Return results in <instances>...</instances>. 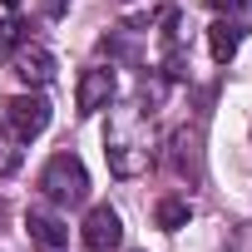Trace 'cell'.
Masks as SVG:
<instances>
[{
    "mask_svg": "<svg viewBox=\"0 0 252 252\" xmlns=\"http://www.w3.org/2000/svg\"><path fill=\"white\" fill-rule=\"evenodd\" d=\"M45 10L50 15H64V0H45Z\"/></svg>",
    "mask_w": 252,
    "mask_h": 252,
    "instance_id": "13",
    "label": "cell"
},
{
    "mask_svg": "<svg viewBox=\"0 0 252 252\" xmlns=\"http://www.w3.org/2000/svg\"><path fill=\"white\" fill-rule=\"evenodd\" d=\"M109 99H114V69H104V64L84 69V74H79V94H74L79 114H94V109H104Z\"/></svg>",
    "mask_w": 252,
    "mask_h": 252,
    "instance_id": "6",
    "label": "cell"
},
{
    "mask_svg": "<svg viewBox=\"0 0 252 252\" xmlns=\"http://www.w3.org/2000/svg\"><path fill=\"white\" fill-rule=\"evenodd\" d=\"M40 193H45L50 203H60V208L84 203V193H89V173H84V163H79L74 154H55V158L45 163V173H40Z\"/></svg>",
    "mask_w": 252,
    "mask_h": 252,
    "instance_id": "2",
    "label": "cell"
},
{
    "mask_svg": "<svg viewBox=\"0 0 252 252\" xmlns=\"http://www.w3.org/2000/svg\"><path fill=\"white\" fill-rule=\"evenodd\" d=\"M242 25L237 20H218V25H208V50H213V60L218 64H227L232 55H237V45H242Z\"/></svg>",
    "mask_w": 252,
    "mask_h": 252,
    "instance_id": "8",
    "label": "cell"
},
{
    "mask_svg": "<svg viewBox=\"0 0 252 252\" xmlns=\"http://www.w3.org/2000/svg\"><path fill=\"white\" fill-rule=\"evenodd\" d=\"M0 129H10L20 144L40 139V134L50 129V99H40V94H15V99H5V109H0Z\"/></svg>",
    "mask_w": 252,
    "mask_h": 252,
    "instance_id": "3",
    "label": "cell"
},
{
    "mask_svg": "<svg viewBox=\"0 0 252 252\" xmlns=\"http://www.w3.org/2000/svg\"><path fill=\"white\" fill-rule=\"evenodd\" d=\"M104 144H109V149H104V154H109V168H114L119 178H134V173L149 168V124H144L139 109L119 114Z\"/></svg>",
    "mask_w": 252,
    "mask_h": 252,
    "instance_id": "1",
    "label": "cell"
},
{
    "mask_svg": "<svg viewBox=\"0 0 252 252\" xmlns=\"http://www.w3.org/2000/svg\"><path fill=\"white\" fill-rule=\"evenodd\" d=\"M0 5H5V10H20V0H0Z\"/></svg>",
    "mask_w": 252,
    "mask_h": 252,
    "instance_id": "14",
    "label": "cell"
},
{
    "mask_svg": "<svg viewBox=\"0 0 252 252\" xmlns=\"http://www.w3.org/2000/svg\"><path fill=\"white\" fill-rule=\"evenodd\" d=\"M0 45H20V20H0Z\"/></svg>",
    "mask_w": 252,
    "mask_h": 252,
    "instance_id": "11",
    "label": "cell"
},
{
    "mask_svg": "<svg viewBox=\"0 0 252 252\" xmlns=\"http://www.w3.org/2000/svg\"><path fill=\"white\" fill-rule=\"evenodd\" d=\"M25 227H30V237H35L45 252H60V247H69V227H64L60 218H50V213H30V218H25Z\"/></svg>",
    "mask_w": 252,
    "mask_h": 252,
    "instance_id": "7",
    "label": "cell"
},
{
    "mask_svg": "<svg viewBox=\"0 0 252 252\" xmlns=\"http://www.w3.org/2000/svg\"><path fill=\"white\" fill-rule=\"evenodd\" d=\"M188 218H193V208H188L183 198H163V203L154 208V222H158L163 232H178V227H183Z\"/></svg>",
    "mask_w": 252,
    "mask_h": 252,
    "instance_id": "9",
    "label": "cell"
},
{
    "mask_svg": "<svg viewBox=\"0 0 252 252\" xmlns=\"http://www.w3.org/2000/svg\"><path fill=\"white\" fill-rule=\"evenodd\" d=\"M20 163H25L20 139H15L10 129H0V173H20Z\"/></svg>",
    "mask_w": 252,
    "mask_h": 252,
    "instance_id": "10",
    "label": "cell"
},
{
    "mask_svg": "<svg viewBox=\"0 0 252 252\" xmlns=\"http://www.w3.org/2000/svg\"><path fill=\"white\" fill-rule=\"evenodd\" d=\"M79 237H84V247H89V252H114V247L124 242V222H119V213H114L109 203H99V208H89V218H84Z\"/></svg>",
    "mask_w": 252,
    "mask_h": 252,
    "instance_id": "4",
    "label": "cell"
},
{
    "mask_svg": "<svg viewBox=\"0 0 252 252\" xmlns=\"http://www.w3.org/2000/svg\"><path fill=\"white\" fill-rule=\"evenodd\" d=\"M208 5H213V10H227V15H232V10H242V5H247V0H208Z\"/></svg>",
    "mask_w": 252,
    "mask_h": 252,
    "instance_id": "12",
    "label": "cell"
},
{
    "mask_svg": "<svg viewBox=\"0 0 252 252\" xmlns=\"http://www.w3.org/2000/svg\"><path fill=\"white\" fill-rule=\"evenodd\" d=\"M10 74L25 84H50L55 79V55L45 45H15L10 50Z\"/></svg>",
    "mask_w": 252,
    "mask_h": 252,
    "instance_id": "5",
    "label": "cell"
}]
</instances>
